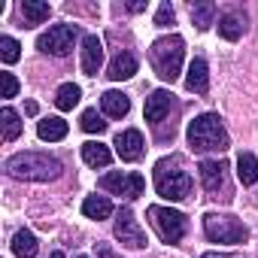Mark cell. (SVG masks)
<instances>
[{
    "instance_id": "obj_1",
    "label": "cell",
    "mask_w": 258,
    "mask_h": 258,
    "mask_svg": "<svg viewBox=\"0 0 258 258\" xmlns=\"http://www.w3.org/2000/svg\"><path fill=\"white\" fill-rule=\"evenodd\" d=\"M4 167L13 179H25V182H52L64 170L61 161L46 152H19V155L7 158Z\"/></svg>"
},
{
    "instance_id": "obj_2",
    "label": "cell",
    "mask_w": 258,
    "mask_h": 258,
    "mask_svg": "<svg viewBox=\"0 0 258 258\" xmlns=\"http://www.w3.org/2000/svg\"><path fill=\"white\" fill-rule=\"evenodd\" d=\"M188 146L195 152H225L231 146L228 131L216 112H204L195 121H188Z\"/></svg>"
},
{
    "instance_id": "obj_3",
    "label": "cell",
    "mask_w": 258,
    "mask_h": 258,
    "mask_svg": "<svg viewBox=\"0 0 258 258\" xmlns=\"http://www.w3.org/2000/svg\"><path fill=\"white\" fill-rule=\"evenodd\" d=\"M182 58H185V40H182L179 34L158 37V40L152 43V49H149L152 70H155L164 82H176V79H179Z\"/></svg>"
},
{
    "instance_id": "obj_4",
    "label": "cell",
    "mask_w": 258,
    "mask_h": 258,
    "mask_svg": "<svg viewBox=\"0 0 258 258\" xmlns=\"http://www.w3.org/2000/svg\"><path fill=\"white\" fill-rule=\"evenodd\" d=\"M152 176H155V191L164 201H185L191 195V176H188V170L182 167V161L176 155L161 158L155 164Z\"/></svg>"
},
{
    "instance_id": "obj_5",
    "label": "cell",
    "mask_w": 258,
    "mask_h": 258,
    "mask_svg": "<svg viewBox=\"0 0 258 258\" xmlns=\"http://www.w3.org/2000/svg\"><path fill=\"white\" fill-rule=\"evenodd\" d=\"M204 234L213 240V243H228V246H237V243H246L249 231L240 219L228 216V213H207L204 216Z\"/></svg>"
},
{
    "instance_id": "obj_6",
    "label": "cell",
    "mask_w": 258,
    "mask_h": 258,
    "mask_svg": "<svg viewBox=\"0 0 258 258\" xmlns=\"http://www.w3.org/2000/svg\"><path fill=\"white\" fill-rule=\"evenodd\" d=\"M146 213H149V222H152V228L158 231V237H161L164 243L173 246V243H179V240L185 237V216H182L179 210L152 204Z\"/></svg>"
},
{
    "instance_id": "obj_7",
    "label": "cell",
    "mask_w": 258,
    "mask_h": 258,
    "mask_svg": "<svg viewBox=\"0 0 258 258\" xmlns=\"http://www.w3.org/2000/svg\"><path fill=\"white\" fill-rule=\"evenodd\" d=\"M76 40H79V28H76V25H52L46 34H40L37 49H40V52H46V55L64 58V55H70V52H73Z\"/></svg>"
},
{
    "instance_id": "obj_8",
    "label": "cell",
    "mask_w": 258,
    "mask_h": 258,
    "mask_svg": "<svg viewBox=\"0 0 258 258\" xmlns=\"http://www.w3.org/2000/svg\"><path fill=\"white\" fill-rule=\"evenodd\" d=\"M97 185H100L103 191H109V195H118V198L134 201V198H140V195H143L146 179H143L140 173H121V170H112V173L100 176V182H97Z\"/></svg>"
},
{
    "instance_id": "obj_9",
    "label": "cell",
    "mask_w": 258,
    "mask_h": 258,
    "mask_svg": "<svg viewBox=\"0 0 258 258\" xmlns=\"http://www.w3.org/2000/svg\"><path fill=\"white\" fill-rule=\"evenodd\" d=\"M115 240L121 243V246H127V249H143L149 240H146V231L140 228V222L134 219V213L131 210H118V216H115Z\"/></svg>"
},
{
    "instance_id": "obj_10",
    "label": "cell",
    "mask_w": 258,
    "mask_h": 258,
    "mask_svg": "<svg viewBox=\"0 0 258 258\" xmlns=\"http://www.w3.org/2000/svg\"><path fill=\"white\" fill-rule=\"evenodd\" d=\"M198 170H201V182H204V188H207L210 195L219 198V191L228 188V164H225V161L207 158V161L198 164Z\"/></svg>"
},
{
    "instance_id": "obj_11",
    "label": "cell",
    "mask_w": 258,
    "mask_h": 258,
    "mask_svg": "<svg viewBox=\"0 0 258 258\" xmlns=\"http://www.w3.org/2000/svg\"><path fill=\"white\" fill-rule=\"evenodd\" d=\"M115 152H118V158L121 161H137L140 155H143V134L137 131V127H127V131H118L115 134Z\"/></svg>"
},
{
    "instance_id": "obj_12",
    "label": "cell",
    "mask_w": 258,
    "mask_h": 258,
    "mask_svg": "<svg viewBox=\"0 0 258 258\" xmlns=\"http://www.w3.org/2000/svg\"><path fill=\"white\" fill-rule=\"evenodd\" d=\"M170 109H173V94H170V91L158 88V91H152V94L146 97V121H149V124L158 127V124L167 118Z\"/></svg>"
},
{
    "instance_id": "obj_13",
    "label": "cell",
    "mask_w": 258,
    "mask_h": 258,
    "mask_svg": "<svg viewBox=\"0 0 258 258\" xmlns=\"http://www.w3.org/2000/svg\"><path fill=\"white\" fill-rule=\"evenodd\" d=\"M100 67H103V43H100V37L88 34L82 40V73L85 76H97Z\"/></svg>"
},
{
    "instance_id": "obj_14",
    "label": "cell",
    "mask_w": 258,
    "mask_h": 258,
    "mask_svg": "<svg viewBox=\"0 0 258 258\" xmlns=\"http://www.w3.org/2000/svg\"><path fill=\"white\" fill-rule=\"evenodd\" d=\"M185 85H188V91H195V94H207V88H210V67H207L204 58H195V61L188 64Z\"/></svg>"
},
{
    "instance_id": "obj_15",
    "label": "cell",
    "mask_w": 258,
    "mask_h": 258,
    "mask_svg": "<svg viewBox=\"0 0 258 258\" xmlns=\"http://www.w3.org/2000/svg\"><path fill=\"white\" fill-rule=\"evenodd\" d=\"M100 106L109 118H124L127 109H131V97H127L124 91H103L100 94Z\"/></svg>"
},
{
    "instance_id": "obj_16",
    "label": "cell",
    "mask_w": 258,
    "mask_h": 258,
    "mask_svg": "<svg viewBox=\"0 0 258 258\" xmlns=\"http://www.w3.org/2000/svg\"><path fill=\"white\" fill-rule=\"evenodd\" d=\"M137 73V58L131 55V52H118L112 61H109V70H106V76L112 79V82H121V79H131Z\"/></svg>"
},
{
    "instance_id": "obj_17",
    "label": "cell",
    "mask_w": 258,
    "mask_h": 258,
    "mask_svg": "<svg viewBox=\"0 0 258 258\" xmlns=\"http://www.w3.org/2000/svg\"><path fill=\"white\" fill-rule=\"evenodd\" d=\"M243 34H246V16H240V13H225V16L219 19V37H222V40L237 43Z\"/></svg>"
},
{
    "instance_id": "obj_18",
    "label": "cell",
    "mask_w": 258,
    "mask_h": 258,
    "mask_svg": "<svg viewBox=\"0 0 258 258\" xmlns=\"http://www.w3.org/2000/svg\"><path fill=\"white\" fill-rule=\"evenodd\" d=\"M37 134H40V140H46V143H58V140L67 137V121H64L61 115H46V118H40V124H37Z\"/></svg>"
},
{
    "instance_id": "obj_19",
    "label": "cell",
    "mask_w": 258,
    "mask_h": 258,
    "mask_svg": "<svg viewBox=\"0 0 258 258\" xmlns=\"http://www.w3.org/2000/svg\"><path fill=\"white\" fill-rule=\"evenodd\" d=\"M49 16H52V7L43 4V0H22V19H25V28H37V25H43Z\"/></svg>"
},
{
    "instance_id": "obj_20",
    "label": "cell",
    "mask_w": 258,
    "mask_h": 258,
    "mask_svg": "<svg viewBox=\"0 0 258 258\" xmlns=\"http://www.w3.org/2000/svg\"><path fill=\"white\" fill-rule=\"evenodd\" d=\"M82 161H85L88 167H106V164L112 161V152H109V146H103V143H97V140H88V143L82 146Z\"/></svg>"
},
{
    "instance_id": "obj_21",
    "label": "cell",
    "mask_w": 258,
    "mask_h": 258,
    "mask_svg": "<svg viewBox=\"0 0 258 258\" xmlns=\"http://www.w3.org/2000/svg\"><path fill=\"white\" fill-rule=\"evenodd\" d=\"M82 213L88 216V219H109L112 216V201L106 198V195H88L85 201H82Z\"/></svg>"
},
{
    "instance_id": "obj_22",
    "label": "cell",
    "mask_w": 258,
    "mask_h": 258,
    "mask_svg": "<svg viewBox=\"0 0 258 258\" xmlns=\"http://www.w3.org/2000/svg\"><path fill=\"white\" fill-rule=\"evenodd\" d=\"M237 179L243 185H255L258 182V158L252 152H240V158H237Z\"/></svg>"
},
{
    "instance_id": "obj_23",
    "label": "cell",
    "mask_w": 258,
    "mask_h": 258,
    "mask_svg": "<svg viewBox=\"0 0 258 258\" xmlns=\"http://www.w3.org/2000/svg\"><path fill=\"white\" fill-rule=\"evenodd\" d=\"M0 124H4V140H7V143L19 140V134H22V118H19V112H16L13 106H4V109H0Z\"/></svg>"
},
{
    "instance_id": "obj_24",
    "label": "cell",
    "mask_w": 258,
    "mask_h": 258,
    "mask_svg": "<svg viewBox=\"0 0 258 258\" xmlns=\"http://www.w3.org/2000/svg\"><path fill=\"white\" fill-rule=\"evenodd\" d=\"M37 249H40V243H37V237L25 228V231H19L16 237H13V252L19 255V258H34L37 255Z\"/></svg>"
},
{
    "instance_id": "obj_25",
    "label": "cell",
    "mask_w": 258,
    "mask_h": 258,
    "mask_svg": "<svg viewBox=\"0 0 258 258\" xmlns=\"http://www.w3.org/2000/svg\"><path fill=\"white\" fill-rule=\"evenodd\" d=\"M213 19H216V4H213V0H204V4L191 7V22H195L198 31H207L213 25Z\"/></svg>"
},
{
    "instance_id": "obj_26",
    "label": "cell",
    "mask_w": 258,
    "mask_h": 258,
    "mask_svg": "<svg viewBox=\"0 0 258 258\" xmlns=\"http://www.w3.org/2000/svg\"><path fill=\"white\" fill-rule=\"evenodd\" d=\"M79 97H82V91H79V85H73V82H64L58 91H55V106L58 109H73L76 103H79Z\"/></svg>"
},
{
    "instance_id": "obj_27",
    "label": "cell",
    "mask_w": 258,
    "mask_h": 258,
    "mask_svg": "<svg viewBox=\"0 0 258 258\" xmlns=\"http://www.w3.org/2000/svg\"><path fill=\"white\" fill-rule=\"evenodd\" d=\"M79 124H82V131H88V134H103L106 131V121H103V115L97 109H85Z\"/></svg>"
},
{
    "instance_id": "obj_28",
    "label": "cell",
    "mask_w": 258,
    "mask_h": 258,
    "mask_svg": "<svg viewBox=\"0 0 258 258\" xmlns=\"http://www.w3.org/2000/svg\"><path fill=\"white\" fill-rule=\"evenodd\" d=\"M19 49H22V46H19L13 37H0V58H4V64H16L19 55H22Z\"/></svg>"
},
{
    "instance_id": "obj_29",
    "label": "cell",
    "mask_w": 258,
    "mask_h": 258,
    "mask_svg": "<svg viewBox=\"0 0 258 258\" xmlns=\"http://www.w3.org/2000/svg\"><path fill=\"white\" fill-rule=\"evenodd\" d=\"M0 85H4V94H0V97H16V94H19V79H16L10 70L0 73Z\"/></svg>"
},
{
    "instance_id": "obj_30",
    "label": "cell",
    "mask_w": 258,
    "mask_h": 258,
    "mask_svg": "<svg viewBox=\"0 0 258 258\" xmlns=\"http://www.w3.org/2000/svg\"><path fill=\"white\" fill-rule=\"evenodd\" d=\"M173 19H176L173 7H170V4H161V7H158V13H155V25H158V28H170V25H173Z\"/></svg>"
},
{
    "instance_id": "obj_31",
    "label": "cell",
    "mask_w": 258,
    "mask_h": 258,
    "mask_svg": "<svg viewBox=\"0 0 258 258\" xmlns=\"http://www.w3.org/2000/svg\"><path fill=\"white\" fill-rule=\"evenodd\" d=\"M127 10H131V13H143L146 4H140V0H137V4H127Z\"/></svg>"
},
{
    "instance_id": "obj_32",
    "label": "cell",
    "mask_w": 258,
    "mask_h": 258,
    "mask_svg": "<svg viewBox=\"0 0 258 258\" xmlns=\"http://www.w3.org/2000/svg\"><path fill=\"white\" fill-rule=\"evenodd\" d=\"M97 255H100V258H115V255H112L106 246H97Z\"/></svg>"
},
{
    "instance_id": "obj_33",
    "label": "cell",
    "mask_w": 258,
    "mask_h": 258,
    "mask_svg": "<svg viewBox=\"0 0 258 258\" xmlns=\"http://www.w3.org/2000/svg\"><path fill=\"white\" fill-rule=\"evenodd\" d=\"M201 258H234V255H222V252H207V255H201Z\"/></svg>"
},
{
    "instance_id": "obj_34",
    "label": "cell",
    "mask_w": 258,
    "mask_h": 258,
    "mask_svg": "<svg viewBox=\"0 0 258 258\" xmlns=\"http://www.w3.org/2000/svg\"><path fill=\"white\" fill-rule=\"evenodd\" d=\"M25 112H28V115H34V112H37V103H34V100H31V103H25Z\"/></svg>"
},
{
    "instance_id": "obj_35",
    "label": "cell",
    "mask_w": 258,
    "mask_h": 258,
    "mask_svg": "<svg viewBox=\"0 0 258 258\" xmlns=\"http://www.w3.org/2000/svg\"><path fill=\"white\" fill-rule=\"evenodd\" d=\"M49 258H64V252H52V255H49Z\"/></svg>"
},
{
    "instance_id": "obj_36",
    "label": "cell",
    "mask_w": 258,
    "mask_h": 258,
    "mask_svg": "<svg viewBox=\"0 0 258 258\" xmlns=\"http://www.w3.org/2000/svg\"><path fill=\"white\" fill-rule=\"evenodd\" d=\"M79 258H85V255H79Z\"/></svg>"
}]
</instances>
